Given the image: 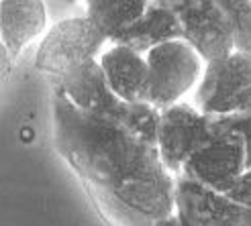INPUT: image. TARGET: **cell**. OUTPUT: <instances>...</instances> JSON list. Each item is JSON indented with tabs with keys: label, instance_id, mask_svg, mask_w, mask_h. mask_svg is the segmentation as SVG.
Wrapping results in <instances>:
<instances>
[{
	"label": "cell",
	"instance_id": "1",
	"mask_svg": "<svg viewBox=\"0 0 251 226\" xmlns=\"http://www.w3.org/2000/svg\"><path fill=\"white\" fill-rule=\"evenodd\" d=\"M53 136L112 226H155L176 214V178L157 135L86 114L55 86Z\"/></svg>",
	"mask_w": 251,
	"mask_h": 226
},
{
	"label": "cell",
	"instance_id": "2",
	"mask_svg": "<svg viewBox=\"0 0 251 226\" xmlns=\"http://www.w3.org/2000/svg\"><path fill=\"white\" fill-rule=\"evenodd\" d=\"M57 88L68 96L74 106L86 112V114L119 120L143 133L157 135L159 110H155L151 104L123 102L108 86V80L102 68H100L98 59L88 61V64H82L68 71L59 80Z\"/></svg>",
	"mask_w": 251,
	"mask_h": 226
},
{
	"label": "cell",
	"instance_id": "3",
	"mask_svg": "<svg viewBox=\"0 0 251 226\" xmlns=\"http://www.w3.org/2000/svg\"><path fill=\"white\" fill-rule=\"evenodd\" d=\"M149 68L147 102L164 112L188 94L204 75V59L184 39L164 43L145 53Z\"/></svg>",
	"mask_w": 251,
	"mask_h": 226
},
{
	"label": "cell",
	"instance_id": "4",
	"mask_svg": "<svg viewBox=\"0 0 251 226\" xmlns=\"http://www.w3.org/2000/svg\"><path fill=\"white\" fill-rule=\"evenodd\" d=\"M106 35L88 17H72L53 24L37 49L35 66L61 80L68 71L88 61H94Z\"/></svg>",
	"mask_w": 251,
	"mask_h": 226
},
{
	"label": "cell",
	"instance_id": "5",
	"mask_svg": "<svg viewBox=\"0 0 251 226\" xmlns=\"http://www.w3.org/2000/svg\"><path fill=\"white\" fill-rule=\"evenodd\" d=\"M217 135V116L204 114L190 104L180 102L159 112L157 147L164 165L172 175L182 173L184 165L198 149L210 143Z\"/></svg>",
	"mask_w": 251,
	"mask_h": 226
},
{
	"label": "cell",
	"instance_id": "6",
	"mask_svg": "<svg viewBox=\"0 0 251 226\" xmlns=\"http://www.w3.org/2000/svg\"><path fill=\"white\" fill-rule=\"evenodd\" d=\"M245 171L247 155L243 136L217 116L215 139L196 151L180 175L198 181L217 194H227Z\"/></svg>",
	"mask_w": 251,
	"mask_h": 226
},
{
	"label": "cell",
	"instance_id": "7",
	"mask_svg": "<svg viewBox=\"0 0 251 226\" xmlns=\"http://www.w3.org/2000/svg\"><path fill=\"white\" fill-rule=\"evenodd\" d=\"M184 27V41L196 49L206 64L227 59L235 53V35L227 10L215 0L170 2Z\"/></svg>",
	"mask_w": 251,
	"mask_h": 226
},
{
	"label": "cell",
	"instance_id": "8",
	"mask_svg": "<svg viewBox=\"0 0 251 226\" xmlns=\"http://www.w3.org/2000/svg\"><path fill=\"white\" fill-rule=\"evenodd\" d=\"M176 214L190 226H251V208L178 175Z\"/></svg>",
	"mask_w": 251,
	"mask_h": 226
},
{
	"label": "cell",
	"instance_id": "9",
	"mask_svg": "<svg viewBox=\"0 0 251 226\" xmlns=\"http://www.w3.org/2000/svg\"><path fill=\"white\" fill-rule=\"evenodd\" d=\"M251 86V55L233 53L227 59L206 64L196 90V108L204 114L225 116L227 108Z\"/></svg>",
	"mask_w": 251,
	"mask_h": 226
},
{
	"label": "cell",
	"instance_id": "10",
	"mask_svg": "<svg viewBox=\"0 0 251 226\" xmlns=\"http://www.w3.org/2000/svg\"><path fill=\"white\" fill-rule=\"evenodd\" d=\"M108 86L123 102L149 104V68L145 55L133 51L131 47L112 45L98 59Z\"/></svg>",
	"mask_w": 251,
	"mask_h": 226
},
{
	"label": "cell",
	"instance_id": "11",
	"mask_svg": "<svg viewBox=\"0 0 251 226\" xmlns=\"http://www.w3.org/2000/svg\"><path fill=\"white\" fill-rule=\"evenodd\" d=\"M184 39V27L178 12L170 2H149L145 15L137 21L129 31H125L115 45L131 47L137 53H147L151 49Z\"/></svg>",
	"mask_w": 251,
	"mask_h": 226
},
{
	"label": "cell",
	"instance_id": "12",
	"mask_svg": "<svg viewBox=\"0 0 251 226\" xmlns=\"http://www.w3.org/2000/svg\"><path fill=\"white\" fill-rule=\"evenodd\" d=\"M47 23L45 4L39 0H2L0 2V37L4 51L17 57Z\"/></svg>",
	"mask_w": 251,
	"mask_h": 226
},
{
	"label": "cell",
	"instance_id": "13",
	"mask_svg": "<svg viewBox=\"0 0 251 226\" xmlns=\"http://www.w3.org/2000/svg\"><path fill=\"white\" fill-rule=\"evenodd\" d=\"M149 8L145 0H90L86 2V17L92 19L106 39L115 43L129 31Z\"/></svg>",
	"mask_w": 251,
	"mask_h": 226
},
{
	"label": "cell",
	"instance_id": "14",
	"mask_svg": "<svg viewBox=\"0 0 251 226\" xmlns=\"http://www.w3.org/2000/svg\"><path fill=\"white\" fill-rule=\"evenodd\" d=\"M227 10L235 35V51L251 55V2L249 0H221Z\"/></svg>",
	"mask_w": 251,
	"mask_h": 226
},
{
	"label": "cell",
	"instance_id": "15",
	"mask_svg": "<svg viewBox=\"0 0 251 226\" xmlns=\"http://www.w3.org/2000/svg\"><path fill=\"white\" fill-rule=\"evenodd\" d=\"M225 196H227L229 200H233V202H237V204L251 208V169H247Z\"/></svg>",
	"mask_w": 251,
	"mask_h": 226
},
{
	"label": "cell",
	"instance_id": "16",
	"mask_svg": "<svg viewBox=\"0 0 251 226\" xmlns=\"http://www.w3.org/2000/svg\"><path fill=\"white\" fill-rule=\"evenodd\" d=\"M229 114H251V86L231 102L225 116H229Z\"/></svg>",
	"mask_w": 251,
	"mask_h": 226
},
{
	"label": "cell",
	"instance_id": "17",
	"mask_svg": "<svg viewBox=\"0 0 251 226\" xmlns=\"http://www.w3.org/2000/svg\"><path fill=\"white\" fill-rule=\"evenodd\" d=\"M155 226H178V214H174L172 218H168L164 222H157Z\"/></svg>",
	"mask_w": 251,
	"mask_h": 226
}]
</instances>
